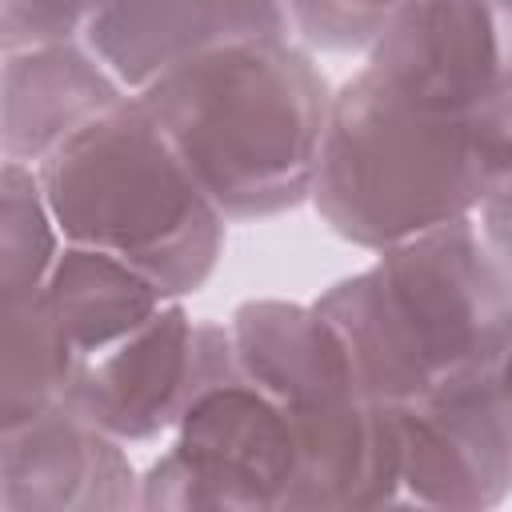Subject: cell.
<instances>
[{
	"label": "cell",
	"mask_w": 512,
	"mask_h": 512,
	"mask_svg": "<svg viewBox=\"0 0 512 512\" xmlns=\"http://www.w3.org/2000/svg\"><path fill=\"white\" fill-rule=\"evenodd\" d=\"M284 512H296V508H284Z\"/></svg>",
	"instance_id": "7402d4cb"
},
{
	"label": "cell",
	"mask_w": 512,
	"mask_h": 512,
	"mask_svg": "<svg viewBox=\"0 0 512 512\" xmlns=\"http://www.w3.org/2000/svg\"><path fill=\"white\" fill-rule=\"evenodd\" d=\"M248 36H292L284 4L272 0H160L92 4L84 44L128 96L148 92L180 64Z\"/></svg>",
	"instance_id": "9c48e42d"
},
{
	"label": "cell",
	"mask_w": 512,
	"mask_h": 512,
	"mask_svg": "<svg viewBox=\"0 0 512 512\" xmlns=\"http://www.w3.org/2000/svg\"><path fill=\"white\" fill-rule=\"evenodd\" d=\"M0 320V428H16L64 404L80 356L40 300L4 304Z\"/></svg>",
	"instance_id": "5bb4252c"
},
{
	"label": "cell",
	"mask_w": 512,
	"mask_h": 512,
	"mask_svg": "<svg viewBox=\"0 0 512 512\" xmlns=\"http://www.w3.org/2000/svg\"><path fill=\"white\" fill-rule=\"evenodd\" d=\"M36 300L84 364L144 328L172 296H164L148 276L112 256L64 244Z\"/></svg>",
	"instance_id": "7c38bea8"
},
{
	"label": "cell",
	"mask_w": 512,
	"mask_h": 512,
	"mask_svg": "<svg viewBox=\"0 0 512 512\" xmlns=\"http://www.w3.org/2000/svg\"><path fill=\"white\" fill-rule=\"evenodd\" d=\"M472 164V224L496 264L512 276V100H500L472 116L468 128Z\"/></svg>",
	"instance_id": "e0dca14e"
},
{
	"label": "cell",
	"mask_w": 512,
	"mask_h": 512,
	"mask_svg": "<svg viewBox=\"0 0 512 512\" xmlns=\"http://www.w3.org/2000/svg\"><path fill=\"white\" fill-rule=\"evenodd\" d=\"M132 100L84 40L4 56L0 152L4 164L40 168L76 132Z\"/></svg>",
	"instance_id": "30bf717a"
},
{
	"label": "cell",
	"mask_w": 512,
	"mask_h": 512,
	"mask_svg": "<svg viewBox=\"0 0 512 512\" xmlns=\"http://www.w3.org/2000/svg\"><path fill=\"white\" fill-rule=\"evenodd\" d=\"M368 68L416 104L472 120L512 100V4H392Z\"/></svg>",
	"instance_id": "52a82bcc"
},
{
	"label": "cell",
	"mask_w": 512,
	"mask_h": 512,
	"mask_svg": "<svg viewBox=\"0 0 512 512\" xmlns=\"http://www.w3.org/2000/svg\"><path fill=\"white\" fill-rule=\"evenodd\" d=\"M228 380H236L228 320H192L168 300L128 340L84 360L64 404L120 444H136L176 432L188 408Z\"/></svg>",
	"instance_id": "5b68a950"
},
{
	"label": "cell",
	"mask_w": 512,
	"mask_h": 512,
	"mask_svg": "<svg viewBox=\"0 0 512 512\" xmlns=\"http://www.w3.org/2000/svg\"><path fill=\"white\" fill-rule=\"evenodd\" d=\"M396 436V500L432 512H496L512 492V424L492 376L384 404Z\"/></svg>",
	"instance_id": "8992f818"
},
{
	"label": "cell",
	"mask_w": 512,
	"mask_h": 512,
	"mask_svg": "<svg viewBox=\"0 0 512 512\" xmlns=\"http://www.w3.org/2000/svg\"><path fill=\"white\" fill-rule=\"evenodd\" d=\"M88 20H92V4L0 0V56L84 40Z\"/></svg>",
	"instance_id": "d6986e66"
},
{
	"label": "cell",
	"mask_w": 512,
	"mask_h": 512,
	"mask_svg": "<svg viewBox=\"0 0 512 512\" xmlns=\"http://www.w3.org/2000/svg\"><path fill=\"white\" fill-rule=\"evenodd\" d=\"M176 448L208 456L252 484L268 488L284 508L296 484V444L284 412L240 376L204 392L176 428Z\"/></svg>",
	"instance_id": "4fadbf2b"
},
{
	"label": "cell",
	"mask_w": 512,
	"mask_h": 512,
	"mask_svg": "<svg viewBox=\"0 0 512 512\" xmlns=\"http://www.w3.org/2000/svg\"><path fill=\"white\" fill-rule=\"evenodd\" d=\"M292 40L324 52H372L392 4H284Z\"/></svg>",
	"instance_id": "ac0fdd59"
},
{
	"label": "cell",
	"mask_w": 512,
	"mask_h": 512,
	"mask_svg": "<svg viewBox=\"0 0 512 512\" xmlns=\"http://www.w3.org/2000/svg\"><path fill=\"white\" fill-rule=\"evenodd\" d=\"M384 512H432V508H416V504H404V500H396V504H388Z\"/></svg>",
	"instance_id": "44dd1931"
},
{
	"label": "cell",
	"mask_w": 512,
	"mask_h": 512,
	"mask_svg": "<svg viewBox=\"0 0 512 512\" xmlns=\"http://www.w3.org/2000/svg\"><path fill=\"white\" fill-rule=\"evenodd\" d=\"M228 332L236 376L280 408L336 392H364L340 332L316 304L248 300L232 312Z\"/></svg>",
	"instance_id": "8fae6325"
},
{
	"label": "cell",
	"mask_w": 512,
	"mask_h": 512,
	"mask_svg": "<svg viewBox=\"0 0 512 512\" xmlns=\"http://www.w3.org/2000/svg\"><path fill=\"white\" fill-rule=\"evenodd\" d=\"M36 172L64 244L136 268L172 300L216 272L228 220L136 96Z\"/></svg>",
	"instance_id": "3957f363"
},
{
	"label": "cell",
	"mask_w": 512,
	"mask_h": 512,
	"mask_svg": "<svg viewBox=\"0 0 512 512\" xmlns=\"http://www.w3.org/2000/svg\"><path fill=\"white\" fill-rule=\"evenodd\" d=\"M472 120L432 112L368 64L332 88L312 208L348 244L388 252L472 224Z\"/></svg>",
	"instance_id": "277c9868"
},
{
	"label": "cell",
	"mask_w": 512,
	"mask_h": 512,
	"mask_svg": "<svg viewBox=\"0 0 512 512\" xmlns=\"http://www.w3.org/2000/svg\"><path fill=\"white\" fill-rule=\"evenodd\" d=\"M124 448L68 404L0 428V512H136L140 476Z\"/></svg>",
	"instance_id": "ba28073f"
},
{
	"label": "cell",
	"mask_w": 512,
	"mask_h": 512,
	"mask_svg": "<svg viewBox=\"0 0 512 512\" xmlns=\"http://www.w3.org/2000/svg\"><path fill=\"white\" fill-rule=\"evenodd\" d=\"M136 512H284V504L248 476L172 444L140 476Z\"/></svg>",
	"instance_id": "2e32d148"
},
{
	"label": "cell",
	"mask_w": 512,
	"mask_h": 512,
	"mask_svg": "<svg viewBox=\"0 0 512 512\" xmlns=\"http://www.w3.org/2000/svg\"><path fill=\"white\" fill-rule=\"evenodd\" d=\"M224 220H272L312 200L332 88L292 36L220 44L136 96Z\"/></svg>",
	"instance_id": "6da1fadb"
},
{
	"label": "cell",
	"mask_w": 512,
	"mask_h": 512,
	"mask_svg": "<svg viewBox=\"0 0 512 512\" xmlns=\"http://www.w3.org/2000/svg\"><path fill=\"white\" fill-rule=\"evenodd\" d=\"M60 252L64 236L44 200L40 172L24 164H0V300H36Z\"/></svg>",
	"instance_id": "9a60e30c"
},
{
	"label": "cell",
	"mask_w": 512,
	"mask_h": 512,
	"mask_svg": "<svg viewBox=\"0 0 512 512\" xmlns=\"http://www.w3.org/2000/svg\"><path fill=\"white\" fill-rule=\"evenodd\" d=\"M492 384H496V400H500V408H504V416H508V424H512V344H508V352L500 356V364H496V372H492Z\"/></svg>",
	"instance_id": "ffe728a7"
},
{
	"label": "cell",
	"mask_w": 512,
	"mask_h": 512,
	"mask_svg": "<svg viewBox=\"0 0 512 512\" xmlns=\"http://www.w3.org/2000/svg\"><path fill=\"white\" fill-rule=\"evenodd\" d=\"M312 304L340 332L364 392L380 404L492 376L512 344V276L476 224L388 248Z\"/></svg>",
	"instance_id": "7a4b0ae2"
}]
</instances>
